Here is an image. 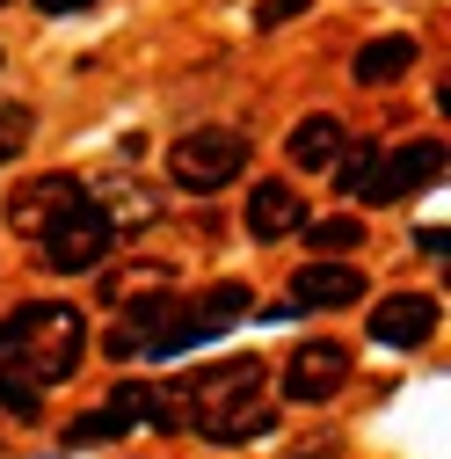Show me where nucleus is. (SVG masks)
<instances>
[{"label": "nucleus", "instance_id": "1", "mask_svg": "<svg viewBox=\"0 0 451 459\" xmlns=\"http://www.w3.org/2000/svg\"><path fill=\"white\" fill-rule=\"evenodd\" d=\"M262 386H269V365L262 358H211V365H197L190 379H175V386H153V430H197L204 445H262V437H277V416L269 401H262Z\"/></svg>", "mask_w": 451, "mask_h": 459}, {"label": "nucleus", "instance_id": "9", "mask_svg": "<svg viewBox=\"0 0 451 459\" xmlns=\"http://www.w3.org/2000/svg\"><path fill=\"white\" fill-rule=\"evenodd\" d=\"M444 321V299L437 292H386L371 314H364V335L386 342V351H422Z\"/></svg>", "mask_w": 451, "mask_h": 459}, {"label": "nucleus", "instance_id": "8", "mask_svg": "<svg viewBox=\"0 0 451 459\" xmlns=\"http://www.w3.org/2000/svg\"><path fill=\"white\" fill-rule=\"evenodd\" d=\"M437 183H444V139H408V146L379 153V176H371L364 212H371V204H401V197L437 190Z\"/></svg>", "mask_w": 451, "mask_h": 459}, {"label": "nucleus", "instance_id": "11", "mask_svg": "<svg viewBox=\"0 0 451 459\" xmlns=\"http://www.w3.org/2000/svg\"><path fill=\"white\" fill-rule=\"evenodd\" d=\"M306 226V190L285 176H262L248 183V241H285Z\"/></svg>", "mask_w": 451, "mask_h": 459}, {"label": "nucleus", "instance_id": "7", "mask_svg": "<svg viewBox=\"0 0 451 459\" xmlns=\"http://www.w3.org/2000/svg\"><path fill=\"white\" fill-rule=\"evenodd\" d=\"M357 299H371V284H364V270L350 263V255H313L306 270H292V299L277 307V314H343V307H357Z\"/></svg>", "mask_w": 451, "mask_h": 459}, {"label": "nucleus", "instance_id": "12", "mask_svg": "<svg viewBox=\"0 0 451 459\" xmlns=\"http://www.w3.org/2000/svg\"><path fill=\"white\" fill-rule=\"evenodd\" d=\"M415 66H422V44H415L408 30H386V37H364V44H357L350 81H357V88H401Z\"/></svg>", "mask_w": 451, "mask_h": 459}, {"label": "nucleus", "instance_id": "17", "mask_svg": "<svg viewBox=\"0 0 451 459\" xmlns=\"http://www.w3.org/2000/svg\"><path fill=\"white\" fill-rule=\"evenodd\" d=\"M313 8V0H262V8H255V30H285V22H299Z\"/></svg>", "mask_w": 451, "mask_h": 459}, {"label": "nucleus", "instance_id": "14", "mask_svg": "<svg viewBox=\"0 0 451 459\" xmlns=\"http://www.w3.org/2000/svg\"><path fill=\"white\" fill-rule=\"evenodd\" d=\"M37 146V109L30 102H0V168H15Z\"/></svg>", "mask_w": 451, "mask_h": 459}, {"label": "nucleus", "instance_id": "18", "mask_svg": "<svg viewBox=\"0 0 451 459\" xmlns=\"http://www.w3.org/2000/svg\"><path fill=\"white\" fill-rule=\"evenodd\" d=\"M444 241H451L444 226H422V234H415V255H430V263H444Z\"/></svg>", "mask_w": 451, "mask_h": 459}, {"label": "nucleus", "instance_id": "15", "mask_svg": "<svg viewBox=\"0 0 451 459\" xmlns=\"http://www.w3.org/2000/svg\"><path fill=\"white\" fill-rule=\"evenodd\" d=\"M379 153H386V146H371V139H364L357 153H343V160H335V190H343L350 204H364V197H371V176H379Z\"/></svg>", "mask_w": 451, "mask_h": 459}, {"label": "nucleus", "instance_id": "13", "mask_svg": "<svg viewBox=\"0 0 451 459\" xmlns=\"http://www.w3.org/2000/svg\"><path fill=\"white\" fill-rule=\"evenodd\" d=\"M343 146H350V125L335 117V109H313V117H299L292 132H285V153H292V168H335L343 160Z\"/></svg>", "mask_w": 451, "mask_h": 459}, {"label": "nucleus", "instance_id": "5", "mask_svg": "<svg viewBox=\"0 0 451 459\" xmlns=\"http://www.w3.org/2000/svg\"><path fill=\"white\" fill-rule=\"evenodd\" d=\"M255 314V292L248 284H211V292H183L175 299V314H167V328L153 335V351L139 358V365H183L190 351H204V342H218V335H234L241 321Z\"/></svg>", "mask_w": 451, "mask_h": 459}, {"label": "nucleus", "instance_id": "6", "mask_svg": "<svg viewBox=\"0 0 451 459\" xmlns=\"http://www.w3.org/2000/svg\"><path fill=\"white\" fill-rule=\"evenodd\" d=\"M350 372H357L350 342H335V335H313V342H299V351L285 358L277 386H285V401H292V409H320V401H335V394L350 386Z\"/></svg>", "mask_w": 451, "mask_h": 459}, {"label": "nucleus", "instance_id": "10", "mask_svg": "<svg viewBox=\"0 0 451 459\" xmlns=\"http://www.w3.org/2000/svg\"><path fill=\"white\" fill-rule=\"evenodd\" d=\"M175 299H183V292H146V299H117L124 314H117V328L102 335V358H117V365L146 358V351H153V335L167 328V314H175Z\"/></svg>", "mask_w": 451, "mask_h": 459}, {"label": "nucleus", "instance_id": "16", "mask_svg": "<svg viewBox=\"0 0 451 459\" xmlns=\"http://www.w3.org/2000/svg\"><path fill=\"white\" fill-rule=\"evenodd\" d=\"M364 241V219H306V248L313 255H350Z\"/></svg>", "mask_w": 451, "mask_h": 459}, {"label": "nucleus", "instance_id": "21", "mask_svg": "<svg viewBox=\"0 0 451 459\" xmlns=\"http://www.w3.org/2000/svg\"><path fill=\"white\" fill-rule=\"evenodd\" d=\"M0 66H8V51H0Z\"/></svg>", "mask_w": 451, "mask_h": 459}, {"label": "nucleus", "instance_id": "4", "mask_svg": "<svg viewBox=\"0 0 451 459\" xmlns=\"http://www.w3.org/2000/svg\"><path fill=\"white\" fill-rule=\"evenodd\" d=\"M248 160H255V139L241 125H190L167 146V183L183 197H218L248 176Z\"/></svg>", "mask_w": 451, "mask_h": 459}, {"label": "nucleus", "instance_id": "2", "mask_svg": "<svg viewBox=\"0 0 451 459\" xmlns=\"http://www.w3.org/2000/svg\"><path fill=\"white\" fill-rule=\"evenodd\" d=\"M8 226L22 241H37V263L51 277H95L109 255L124 248L102 190L81 183V176H37V183H22L8 197Z\"/></svg>", "mask_w": 451, "mask_h": 459}, {"label": "nucleus", "instance_id": "19", "mask_svg": "<svg viewBox=\"0 0 451 459\" xmlns=\"http://www.w3.org/2000/svg\"><path fill=\"white\" fill-rule=\"evenodd\" d=\"M44 15H81V8H95V0H37Z\"/></svg>", "mask_w": 451, "mask_h": 459}, {"label": "nucleus", "instance_id": "3", "mask_svg": "<svg viewBox=\"0 0 451 459\" xmlns=\"http://www.w3.org/2000/svg\"><path fill=\"white\" fill-rule=\"evenodd\" d=\"M88 365V321L73 299H30L0 314V409L15 423L44 416V394Z\"/></svg>", "mask_w": 451, "mask_h": 459}, {"label": "nucleus", "instance_id": "20", "mask_svg": "<svg viewBox=\"0 0 451 459\" xmlns=\"http://www.w3.org/2000/svg\"><path fill=\"white\" fill-rule=\"evenodd\" d=\"M0 8H15V0H0Z\"/></svg>", "mask_w": 451, "mask_h": 459}]
</instances>
